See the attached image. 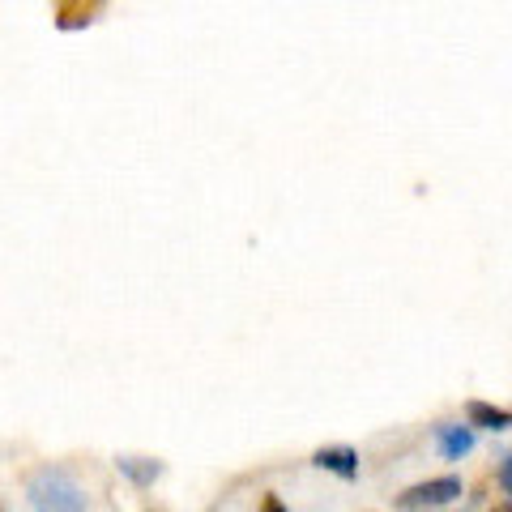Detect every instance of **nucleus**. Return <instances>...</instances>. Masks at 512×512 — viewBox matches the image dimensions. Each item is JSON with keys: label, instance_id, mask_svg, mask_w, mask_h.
Wrapping results in <instances>:
<instances>
[{"label": "nucleus", "instance_id": "obj_1", "mask_svg": "<svg viewBox=\"0 0 512 512\" xmlns=\"http://www.w3.org/2000/svg\"><path fill=\"white\" fill-rule=\"evenodd\" d=\"M26 504L35 512H86L90 508L82 483L60 466H43L26 478Z\"/></svg>", "mask_w": 512, "mask_h": 512}, {"label": "nucleus", "instance_id": "obj_2", "mask_svg": "<svg viewBox=\"0 0 512 512\" xmlns=\"http://www.w3.org/2000/svg\"><path fill=\"white\" fill-rule=\"evenodd\" d=\"M466 487H461L457 474H440V478H427V483H414L397 495V508L402 512H436V508H448L457 504Z\"/></svg>", "mask_w": 512, "mask_h": 512}, {"label": "nucleus", "instance_id": "obj_3", "mask_svg": "<svg viewBox=\"0 0 512 512\" xmlns=\"http://www.w3.org/2000/svg\"><path fill=\"white\" fill-rule=\"evenodd\" d=\"M312 466H316V470L338 474L342 483H355V478H359V453H355L350 444H338V448H316V453H312Z\"/></svg>", "mask_w": 512, "mask_h": 512}, {"label": "nucleus", "instance_id": "obj_4", "mask_svg": "<svg viewBox=\"0 0 512 512\" xmlns=\"http://www.w3.org/2000/svg\"><path fill=\"white\" fill-rule=\"evenodd\" d=\"M436 448L444 461H461L474 453V427L470 423H436Z\"/></svg>", "mask_w": 512, "mask_h": 512}, {"label": "nucleus", "instance_id": "obj_5", "mask_svg": "<svg viewBox=\"0 0 512 512\" xmlns=\"http://www.w3.org/2000/svg\"><path fill=\"white\" fill-rule=\"evenodd\" d=\"M466 423L474 431H512V410L491 406V402H483V397H470L466 402Z\"/></svg>", "mask_w": 512, "mask_h": 512}, {"label": "nucleus", "instance_id": "obj_6", "mask_svg": "<svg viewBox=\"0 0 512 512\" xmlns=\"http://www.w3.org/2000/svg\"><path fill=\"white\" fill-rule=\"evenodd\" d=\"M116 470L133 487H154L158 478H163V461H154V457H116Z\"/></svg>", "mask_w": 512, "mask_h": 512}, {"label": "nucleus", "instance_id": "obj_7", "mask_svg": "<svg viewBox=\"0 0 512 512\" xmlns=\"http://www.w3.org/2000/svg\"><path fill=\"white\" fill-rule=\"evenodd\" d=\"M99 5H103V0H60V26L64 30H73V26H86L90 18H94V13H99Z\"/></svg>", "mask_w": 512, "mask_h": 512}, {"label": "nucleus", "instance_id": "obj_8", "mask_svg": "<svg viewBox=\"0 0 512 512\" xmlns=\"http://www.w3.org/2000/svg\"><path fill=\"white\" fill-rule=\"evenodd\" d=\"M495 483H500V491L512 500V453L504 457V466H500V474H495Z\"/></svg>", "mask_w": 512, "mask_h": 512}, {"label": "nucleus", "instance_id": "obj_9", "mask_svg": "<svg viewBox=\"0 0 512 512\" xmlns=\"http://www.w3.org/2000/svg\"><path fill=\"white\" fill-rule=\"evenodd\" d=\"M261 512H291V508H286V504L278 500V495H274V491H269V495H265V500H261Z\"/></svg>", "mask_w": 512, "mask_h": 512}]
</instances>
